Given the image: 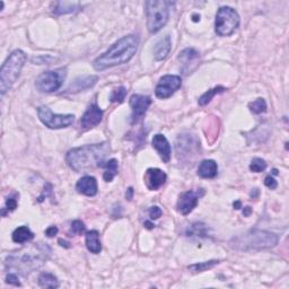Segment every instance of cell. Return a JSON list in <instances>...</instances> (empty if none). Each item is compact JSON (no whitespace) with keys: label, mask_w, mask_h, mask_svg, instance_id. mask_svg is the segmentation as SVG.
I'll use <instances>...</instances> for the list:
<instances>
[{"label":"cell","mask_w":289,"mask_h":289,"mask_svg":"<svg viewBox=\"0 0 289 289\" xmlns=\"http://www.w3.org/2000/svg\"><path fill=\"white\" fill-rule=\"evenodd\" d=\"M86 231V226L85 224L81 220H74L71 223V227H70V231L74 235H82L83 233H85Z\"/></svg>","instance_id":"obj_33"},{"label":"cell","mask_w":289,"mask_h":289,"mask_svg":"<svg viewBox=\"0 0 289 289\" xmlns=\"http://www.w3.org/2000/svg\"><path fill=\"white\" fill-rule=\"evenodd\" d=\"M101 167L105 169V172L103 174L105 182H111L117 174V171H119V162L116 158H112L108 162H104Z\"/></svg>","instance_id":"obj_25"},{"label":"cell","mask_w":289,"mask_h":289,"mask_svg":"<svg viewBox=\"0 0 289 289\" xmlns=\"http://www.w3.org/2000/svg\"><path fill=\"white\" fill-rule=\"evenodd\" d=\"M153 147L157 150L159 157L164 163H169L171 161V154H172V148L167 140L166 137L162 134H157L153 138Z\"/></svg>","instance_id":"obj_16"},{"label":"cell","mask_w":289,"mask_h":289,"mask_svg":"<svg viewBox=\"0 0 289 289\" xmlns=\"http://www.w3.org/2000/svg\"><path fill=\"white\" fill-rule=\"evenodd\" d=\"M217 173H218V166L212 159H204L198 167V175L202 178H214L217 176Z\"/></svg>","instance_id":"obj_20"},{"label":"cell","mask_w":289,"mask_h":289,"mask_svg":"<svg viewBox=\"0 0 289 289\" xmlns=\"http://www.w3.org/2000/svg\"><path fill=\"white\" fill-rule=\"evenodd\" d=\"M200 143L193 136L182 135L177 138L176 142V151L178 157H184L190 153H195L197 148L199 147Z\"/></svg>","instance_id":"obj_15"},{"label":"cell","mask_w":289,"mask_h":289,"mask_svg":"<svg viewBox=\"0 0 289 289\" xmlns=\"http://www.w3.org/2000/svg\"><path fill=\"white\" fill-rule=\"evenodd\" d=\"M37 116L41 122L50 129L70 127L75 121L74 114H55L47 106H40L37 109Z\"/></svg>","instance_id":"obj_9"},{"label":"cell","mask_w":289,"mask_h":289,"mask_svg":"<svg viewBox=\"0 0 289 289\" xmlns=\"http://www.w3.org/2000/svg\"><path fill=\"white\" fill-rule=\"evenodd\" d=\"M225 90H227V89L225 88V87H223V86H216V87H214V88L207 90V92L201 95V97L199 98V105L200 106L207 105L208 103H210L212 98L215 97V95L220 94V93H224V92H225Z\"/></svg>","instance_id":"obj_28"},{"label":"cell","mask_w":289,"mask_h":289,"mask_svg":"<svg viewBox=\"0 0 289 289\" xmlns=\"http://www.w3.org/2000/svg\"><path fill=\"white\" fill-rule=\"evenodd\" d=\"M218 263H219L218 260L204 261V262H199V263L189 265L188 269L191 272H203V271H207V270L209 269H212L214 267H216Z\"/></svg>","instance_id":"obj_29"},{"label":"cell","mask_w":289,"mask_h":289,"mask_svg":"<svg viewBox=\"0 0 289 289\" xmlns=\"http://www.w3.org/2000/svg\"><path fill=\"white\" fill-rule=\"evenodd\" d=\"M67 77V68H57L55 70L42 72L36 78L35 87L42 93H53L61 88Z\"/></svg>","instance_id":"obj_8"},{"label":"cell","mask_w":289,"mask_h":289,"mask_svg":"<svg viewBox=\"0 0 289 289\" xmlns=\"http://www.w3.org/2000/svg\"><path fill=\"white\" fill-rule=\"evenodd\" d=\"M97 76H82V77L76 78L68 87V93H78L83 90L89 89L97 83Z\"/></svg>","instance_id":"obj_18"},{"label":"cell","mask_w":289,"mask_h":289,"mask_svg":"<svg viewBox=\"0 0 289 289\" xmlns=\"http://www.w3.org/2000/svg\"><path fill=\"white\" fill-rule=\"evenodd\" d=\"M86 248L89 252L94 254H98L102 250L100 233L97 231H89L86 233Z\"/></svg>","instance_id":"obj_23"},{"label":"cell","mask_w":289,"mask_h":289,"mask_svg":"<svg viewBox=\"0 0 289 289\" xmlns=\"http://www.w3.org/2000/svg\"><path fill=\"white\" fill-rule=\"evenodd\" d=\"M162 214H163L162 209L159 208L158 206L150 207V209H149V217H150V219H153V220L158 219L159 217L162 216Z\"/></svg>","instance_id":"obj_37"},{"label":"cell","mask_w":289,"mask_h":289,"mask_svg":"<svg viewBox=\"0 0 289 289\" xmlns=\"http://www.w3.org/2000/svg\"><path fill=\"white\" fill-rule=\"evenodd\" d=\"M264 184H265V186H267V188L271 189V190H275V189H277V186H278V183H277V181L271 175H269V176L265 177Z\"/></svg>","instance_id":"obj_38"},{"label":"cell","mask_w":289,"mask_h":289,"mask_svg":"<svg viewBox=\"0 0 289 289\" xmlns=\"http://www.w3.org/2000/svg\"><path fill=\"white\" fill-rule=\"evenodd\" d=\"M272 173H273V174H275V175H277V174H278V170L273 169V170H272Z\"/></svg>","instance_id":"obj_46"},{"label":"cell","mask_w":289,"mask_h":289,"mask_svg":"<svg viewBox=\"0 0 289 289\" xmlns=\"http://www.w3.org/2000/svg\"><path fill=\"white\" fill-rule=\"evenodd\" d=\"M50 253L51 249L47 244L36 243L32 251H22L9 256L6 260V267L18 270L21 275L26 276L42 267L50 257Z\"/></svg>","instance_id":"obj_3"},{"label":"cell","mask_w":289,"mask_h":289,"mask_svg":"<svg viewBox=\"0 0 289 289\" xmlns=\"http://www.w3.org/2000/svg\"><path fill=\"white\" fill-rule=\"evenodd\" d=\"M6 283L9 284V285H13V286H16V287H20L21 286V283L20 280H18V277L16 273H8V275L6 276Z\"/></svg>","instance_id":"obj_36"},{"label":"cell","mask_w":289,"mask_h":289,"mask_svg":"<svg viewBox=\"0 0 289 289\" xmlns=\"http://www.w3.org/2000/svg\"><path fill=\"white\" fill-rule=\"evenodd\" d=\"M127 93H128L127 88L123 86H121L119 87V88L113 90L111 96H110V101H111L112 103H122L125 96H127Z\"/></svg>","instance_id":"obj_31"},{"label":"cell","mask_w":289,"mask_h":289,"mask_svg":"<svg viewBox=\"0 0 289 289\" xmlns=\"http://www.w3.org/2000/svg\"><path fill=\"white\" fill-rule=\"evenodd\" d=\"M234 207H235V209L241 208V201H236V202H234Z\"/></svg>","instance_id":"obj_45"},{"label":"cell","mask_w":289,"mask_h":289,"mask_svg":"<svg viewBox=\"0 0 289 289\" xmlns=\"http://www.w3.org/2000/svg\"><path fill=\"white\" fill-rule=\"evenodd\" d=\"M53 58L51 57H39V58H33L32 61L34 63H37V64H43V63H49L50 61H52Z\"/></svg>","instance_id":"obj_39"},{"label":"cell","mask_w":289,"mask_h":289,"mask_svg":"<svg viewBox=\"0 0 289 289\" xmlns=\"http://www.w3.org/2000/svg\"><path fill=\"white\" fill-rule=\"evenodd\" d=\"M129 104L132 110L131 124H137L146 116L147 110L149 109L151 104V98L149 96H144V95L134 94L130 97Z\"/></svg>","instance_id":"obj_11"},{"label":"cell","mask_w":289,"mask_h":289,"mask_svg":"<svg viewBox=\"0 0 289 289\" xmlns=\"http://www.w3.org/2000/svg\"><path fill=\"white\" fill-rule=\"evenodd\" d=\"M28 57L22 50H15L9 55L0 70V93L5 95L11 88L24 67Z\"/></svg>","instance_id":"obj_5"},{"label":"cell","mask_w":289,"mask_h":289,"mask_svg":"<svg viewBox=\"0 0 289 289\" xmlns=\"http://www.w3.org/2000/svg\"><path fill=\"white\" fill-rule=\"evenodd\" d=\"M138 44L139 39L137 35L130 34V35L123 36L122 39L111 45L108 51L94 60V69L96 71H103L109 68L129 62L136 55Z\"/></svg>","instance_id":"obj_2"},{"label":"cell","mask_w":289,"mask_h":289,"mask_svg":"<svg viewBox=\"0 0 289 289\" xmlns=\"http://www.w3.org/2000/svg\"><path fill=\"white\" fill-rule=\"evenodd\" d=\"M278 235L275 233L261 230H251L231 239V246L241 251L265 250L276 246L278 244Z\"/></svg>","instance_id":"obj_4"},{"label":"cell","mask_w":289,"mask_h":289,"mask_svg":"<svg viewBox=\"0 0 289 289\" xmlns=\"http://www.w3.org/2000/svg\"><path fill=\"white\" fill-rule=\"evenodd\" d=\"M239 26V15L228 6L220 7L216 14L215 29L219 36H230Z\"/></svg>","instance_id":"obj_7"},{"label":"cell","mask_w":289,"mask_h":289,"mask_svg":"<svg viewBox=\"0 0 289 289\" xmlns=\"http://www.w3.org/2000/svg\"><path fill=\"white\" fill-rule=\"evenodd\" d=\"M16 208H17V200L15 199V198L9 197L8 199L6 200V207H5V208H2L1 214H2V216H6L7 212L13 211V210H15V209H16Z\"/></svg>","instance_id":"obj_34"},{"label":"cell","mask_w":289,"mask_h":289,"mask_svg":"<svg viewBox=\"0 0 289 289\" xmlns=\"http://www.w3.org/2000/svg\"><path fill=\"white\" fill-rule=\"evenodd\" d=\"M76 190L81 195L87 196V197H94L97 193V181L94 176L86 175L82 177L81 180H78L77 184H76Z\"/></svg>","instance_id":"obj_17"},{"label":"cell","mask_w":289,"mask_h":289,"mask_svg":"<svg viewBox=\"0 0 289 289\" xmlns=\"http://www.w3.org/2000/svg\"><path fill=\"white\" fill-rule=\"evenodd\" d=\"M48 197H52V184L50 183H47L44 185L43 192H42V195L37 198V201H39V202H42V201Z\"/></svg>","instance_id":"obj_35"},{"label":"cell","mask_w":289,"mask_h":289,"mask_svg":"<svg viewBox=\"0 0 289 289\" xmlns=\"http://www.w3.org/2000/svg\"><path fill=\"white\" fill-rule=\"evenodd\" d=\"M125 198H127L128 200H131L132 198H134V189L129 188L127 190V192H125Z\"/></svg>","instance_id":"obj_41"},{"label":"cell","mask_w":289,"mask_h":289,"mask_svg":"<svg viewBox=\"0 0 289 289\" xmlns=\"http://www.w3.org/2000/svg\"><path fill=\"white\" fill-rule=\"evenodd\" d=\"M171 49H172V41H171V36L166 35L163 39L159 40L157 43L155 44L154 48V57L156 61H162L164 60L167 56L170 55Z\"/></svg>","instance_id":"obj_19"},{"label":"cell","mask_w":289,"mask_h":289,"mask_svg":"<svg viewBox=\"0 0 289 289\" xmlns=\"http://www.w3.org/2000/svg\"><path fill=\"white\" fill-rule=\"evenodd\" d=\"M11 237H13V241L17 243V244H24V243L32 241L34 238V234L28 226H20L14 231Z\"/></svg>","instance_id":"obj_24"},{"label":"cell","mask_w":289,"mask_h":289,"mask_svg":"<svg viewBox=\"0 0 289 289\" xmlns=\"http://www.w3.org/2000/svg\"><path fill=\"white\" fill-rule=\"evenodd\" d=\"M265 169H267V163H265L264 159L256 157L251 161L250 170L252 171V172L260 173V172H262V171H264Z\"/></svg>","instance_id":"obj_32"},{"label":"cell","mask_w":289,"mask_h":289,"mask_svg":"<svg viewBox=\"0 0 289 289\" xmlns=\"http://www.w3.org/2000/svg\"><path fill=\"white\" fill-rule=\"evenodd\" d=\"M144 183L146 186L150 191H156L161 186L165 184L167 180V175L165 172H163L162 170L159 169H148L144 173Z\"/></svg>","instance_id":"obj_14"},{"label":"cell","mask_w":289,"mask_h":289,"mask_svg":"<svg viewBox=\"0 0 289 289\" xmlns=\"http://www.w3.org/2000/svg\"><path fill=\"white\" fill-rule=\"evenodd\" d=\"M186 235L188 236H199V237H207L208 228L202 223H195L190 225L186 230Z\"/></svg>","instance_id":"obj_27"},{"label":"cell","mask_w":289,"mask_h":289,"mask_svg":"<svg viewBox=\"0 0 289 289\" xmlns=\"http://www.w3.org/2000/svg\"><path fill=\"white\" fill-rule=\"evenodd\" d=\"M251 211H252V210H251V208L250 207H246L245 210H243V215H244V216H250Z\"/></svg>","instance_id":"obj_44"},{"label":"cell","mask_w":289,"mask_h":289,"mask_svg":"<svg viewBox=\"0 0 289 289\" xmlns=\"http://www.w3.org/2000/svg\"><path fill=\"white\" fill-rule=\"evenodd\" d=\"M182 85V79L180 76L176 75H165L159 79L155 88V95L158 98L165 100L172 96V95L180 88Z\"/></svg>","instance_id":"obj_10"},{"label":"cell","mask_w":289,"mask_h":289,"mask_svg":"<svg viewBox=\"0 0 289 289\" xmlns=\"http://www.w3.org/2000/svg\"><path fill=\"white\" fill-rule=\"evenodd\" d=\"M144 227L148 228V230H153V228L155 227L154 224H153V223H150V222H144Z\"/></svg>","instance_id":"obj_43"},{"label":"cell","mask_w":289,"mask_h":289,"mask_svg":"<svg viewBox=\"0 0 289 289\" xmlns=\"http://www.w3.org/2000/svg\"><path fill=\"white\" fill-rule=\"evenodd\" d=\"M198 59H199V52L192 48L185 49L178 55V60L183 64V68H182L183 71H189L190 64L197 62Z\"/></svg>","instance_id":"obj_21"},{"label":"cell","mask_w":289,"mask_h":289,"mask_svg":"<svg viewBox=\"0 0 289 289\" xmlns=\"http://www.w3.org/2000/svg\"><path fill=\"white\" fill-rule=\"evenodd\" d=\"M58 242H59V244H60V245L63 246V248H67V249H68V248H70L69 243H68L67 241H64V239H62V238H60Z\"/></svg>","instance_id":"obj_42"},{"label":"cell","mask_w":289,"mask_h":289,"mask_svg":"<svg viewBox=\"0 0 289 289\" xmlns=\"http://www.w3.org/2000/svg\"><path fill=\"white\" fill-rule=\"evenodd\" d=\"M39 286L42 288H51L56 289L59 287V280L57 279V277L52 273L49 272H42L37 279Z\"/></svg>","instance_id":"obj_26"},{"label":"cell","mask_w":289,"mask_h":289,"mask_svg":"<svg viewBox=\"0 0 289 289\" xmlns=\"http://www.w3.org/2000/svg\"><path fill=\"white\" fill-rule=\"evenodd\" d=\"M57 234H58V227L57 226H50L45 231V235H47L48 237H53L56 236Z\"/></svg>","instance_id":"obj_40"},{"label":"cell","mask_w":289,"mask_h":289,"mask_svg":"<svg viewBox=\"0 0 289 289\" xmlns=\"http://www.w3.org/2000/svg\"><path fill=\"white\" fill-rule=\"evenodd\" d=\"M103 117V111L100 109L96 103L90 104L84 113L81 120V128L83 130H88L90 128H94L102 121Z\"/></svg>","instance_id":"obj_13"},{"label":"cell","mask_w":289,"mask_h":289,"mask_svg":"<svg viewBox=\"0 0 289 289\" xmlns=\"http://www.w3.org/2000/svg\"><path fill=\"white\" fill-rule=\"evenodd\" d=\"M172 6L173 2L166 0H148L144 2L148 31L154 34L164 28L169 21Z\"/></svg>","instance_id":"obj_6"},{"label":"cell","mask_w":289,"mask_h":289,"mask_svg":"<svg viewBox=\"0 0 289 289\" xmlns=\"http://www.w3.org/2000/svg\"><path fill=\"white\" fill-rule=\"evenodd\" d=\"M204 195L203 190L199 189L198 191H185L182 192L177 200V210L182 215H189L190 212L195 210V208L198 206L199 199Z\"/></svg>","instance_id":"obj_12"},{"label":"cell","mask_w":289,"mask_h":289,"mask_svg":"<svg viewBox=\"0 0 289 289\" xmlns=\"http://www.w3.org/2000/svg\"><path fill=\"white\" fill-rule=\"evenodd\" d=\"M79 7H81V3L79 2L57 1V2L53 3L52 11H53V14L57 15V16H60V15L75 13L76 10L79 9Z\"/></svg>","instance_id":"obj_22"},{"label":"cell","mask_w":289,"mask_h":289,"mask_svg":"<svg viewBox=\"0 0 289 289\" xmlns=\"http://www.w3.org/2000/svg\"><path fill=\"white\" fill-rule=\"evenodd\" d=\"M250 111L254 114H261L267 111V103L263 98H258V100L251 102L249 104Z\"/></svg>","instance_id":"obj_30"},{"label":"cell","mask_w":289,"mask_h":289,"mask_svg":"<svg viewBox=\"0 0 289 289\" xmlns=\"http://www.w3.org/2000/svg\"><path fill=\"white\" fill-rule=\"evenodd\" d=\"M109 153L110 144L108 143L85 144L68 151L66 162L75 172H84L94 167H101Z\"/></svg>","instance_id":"obj_1"}]
</instances>
